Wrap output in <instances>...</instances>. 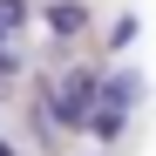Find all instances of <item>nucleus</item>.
<instances>
[{
	"label": "nucleus",
	"instance_id": "obj_1",
	"mask_svg": "<svg viewBox=\"0 0 156 156\" xmlns=\"http://www.w3.org/2000/svg\"><path fill=\"white\" fill-rule=\"evenodd\" d=\"M143 102V75L136 68H109L95 82V95H88V136L95 143H115L122 129H129V109Z\"/></svg>",
	"mask_w": 156,
	"mask_h": 156
},
{
	"label": "nucleus",
	"instance_id": "obj_2",
	"mask_svg": "<svg viewBox=\"0 0 156 156\" xmlns=\"http://www.w3.org/2000/svg\"><path fill=\"white\" fill-rule=\"evenodd\" d=\"M41 20H48V27H55L61 41H75V34H88V7H82V0H48V7H41Z\"/></svg>",
	"mask_w": 156,
	"mask_h": 156
},
{
	"label": "nucleus",
	"instance_id": "obj_3",
	"mask_svg": "<svg viewBox=\"0 0 156 156\" xmlns=\"http://www.w3.org/2000/svg\"><path fill=\"white\" fill-rule=\"evenodd\" d=\"M27 27V0H0V41H14Z\"/></svg>",
	"mask_w": 156,
	"mask_h": 156
},
{
	"label": "nucleus",
	"instance_id": "obj_4",
	"mask_svg": "<svg viewBox=\"0 0 156 156\" xmlns=\"http://www.w3.org/2000/svg\"><path fill=\"white\" fill-rule=\"evenodd\" d=\"M20 68H27V61H20V48H14V41H0V82H14Z\"/></svg>",
	"mask_w": 156,
	"mask_h": 156
},
{
	"label": "nucleus",
	"instance_id": "obj_5",
	"mask_svg": "<svg viewBox=\"0 0 156 156\" xmlns=\"http://www.w3.org/2000/svg\"><path fill=\"white\" fill-rule=\"evenodd\" d=\"M0 156H20V149H14V143H0Z\"/></svg>",
	"mask_w": 156,
	"mask_h": 156
}]
</instances>
